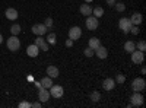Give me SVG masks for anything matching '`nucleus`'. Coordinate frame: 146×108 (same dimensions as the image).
I'll use <instances>...</instances> for the list:
<instances>
[{"mask_svg": "<svg viewBox=\"0 0 146 108\" xmlns=\"http://www.w3.org/2000/svg\"><path fill=\"white\" fill-rule=\"evenodd\" d=\"M145 102V97L142 95V92H133V95L130 97V105L131 107H142Z\"/></svg>", "mask_w": 146, "mask_h": 108, "instance_id": "nucleus-1", "label": "nucleus"}, {"mask_svg": "<svg viewBox=\"0 0 146 108\" xmlns=\"http://www.w3.org/2000/svg\"><path fill=\"white\" fill-rule=\"evenodd\" d=\"M7 48H9V51H13V53L21 48V41H19V38L16 37V35H12V37L7 40Z\"/></svg>", "mask_w": 146, "mask_h": 108, "instance_id": "nucleus-2", "label": "nucleus"}, {"mask_svg": "<svg viewBox=\"0 0 146 108\" xmlns=\"http://www.w3.org/2000/svg\"><path fill=\"white\" fill-rule=\"evenodd\" d=\"M145 88H146V82H145L143 78H136L135 80L131 82L133 92H142V91H145Z\"/></svg>", "mask_w": 146, "mask_h": 108, "instance_id": "nucleus-3", "label": "nucleus"}, {"mask_svg": "<svg viewBox=\"0 0 146 108\" xmlns=\"http://www.w3.org/2000/svg\"><path fill=\"white\" fill-rule=\"evenodd\" d=\"M48 91H50V95L53 98H62L64 95V89L60 85H51L50 88H48Z\"/></svg>", "mask_w": 146, "mask_h": 108, "instance_id": "nucleus-4", "label": "nucleus"}, {"mask_svg": "<svg viewBox=\"0 0 146 108\" xmlns=\"http://www.w3.org/2000/svg\"><path fill=\"white\" fill-rule=\"evenodd\" d=\"M31 31H32V34H34V35H36V37H40V35L42 37L44 34H47L48 28L44 25V23H35V25H32Z\"/></svg>", "mask_w": 146, "mask_h": 108, "instance_id": "nucleus-5", "label": "nucleus"}, {"mask_svg": "<svg viewBox=\"0 0 146 108\" xmlns=\"http://www.w3.org/2000/svg\"><path fill=\"white\" fill-rule=\"evenodd\" d=\"M85 25H86V28L89 31H95L96 28H98L100 22H98V18H95L94 15L92 16H86V21H85Z\"/></svg>", "mask_w": 146, "mask_h": 108, "instance_id": "nucleus-6", "label": "nucleus"}, {"mask_svg": "<svg viewBox=\"0 0 146 108\" xmlns=\"http://www.w3.org/2000/svg\"><path fill=\"white\" fill-rule=\"evenodd\" d=\"M118 28L123 31L124 34H129L130 32V28H131V22L129 18H121L118 21Z\"/></svg>", "mask_w": 146, "mask_h": 108, "instance_id": "nucleus-7", "label": "nucleus"}, {"mask_svg": "<svg viewBox=\"0 0 146 108\" xmlns=\"http://www.w3.org/2000/svg\"><path fill=\"white\" fill-rule=\"evenodd\" d=\"M130 54H131V62L135 64H142L143 63V60H145V53L143 51L135 50V51H131Z\"/></svg>", "mask_w": 146, "mask_h": 108, "instance_id": "nucleus-8", "label": "nucleus"}, {"mask_svg": "<svg viewBox=\"0 0 146 108\" xmlns=\"http://www.w3.org/2000/svg\"><path fill=\"white\" fill-rule=\"evenodd\" d=\"M82 37V29L79 27H72L69 29V38L73 40V41H78L79 38Z\"/></svg>", "mask_w": 146, "mask_h": 108, "instance_id": "nucleus-9", "label": "nucleus"}, {"mask_svg": "<svg viewBox=\"0 0 146 108\" xmlns=\"http://www.w3.org/2000/svg\"><path fill=\"white\" fill-rule=\"evenodd\" d=\"M35 44L38 45V48H40V51H48V48H50V44H48L41 35L40 37H36L35 38Z\"/></svg>", "mask_w": 146, "mask_h": 108, "instance_id": "nucleus-10", "label": "nucleus"}, {"mask_svg": "<svg viewBox=\"0 0 146 108\" xmlns=\"http://www.w3.org/2000/svg\"><path fill=\"white\" fill-rule=\"evenodd\" d=\"M50 91L48 89H45V88H41V89H38V99H40V102H47L48 99H50Z\"/></svg>", "mask_w": 146, "mask_h": 108, "instance_id": "nucleus-11", "label": "nucleus"}, {"mask_svg": "<svg viewBox=\"0 0 146 108\" xmlns=\"http://www.w3.org/2000/svg\"><path fill=\"white\" fill-rule=\"evenodd\" d=\"M27 54H28L29 57H38V54H40L38 45H36L35 42L31 44V45H28V47H27Z\"/></svg>", "mask_w": 146, "mask_h": 108, "instance_id": "nucleus-12", "label": "nucleus"}, {"mask_svg": "<svg viewBox=\"0 0 146 108\" xmlns=\"http://www.w3.org/2000/svg\"><path fill=\"white\" fill-rule=\"evenodd\" d=\"M94 53H95V56H96V57L101 58V60H104V58H107V57H108V50L105 48V47H102V45H100L98 48H95V50H94Z\"/></svg>", "mask_w": 146, "mask_h": 108, "instance_id": "nucleus-13", "label": "nucleus"}, {"mask_svg": "<svg viewBox=\"0 0 146 108\" xmlns=\"http://www.w3.org/2000/svg\"><path fill=\"white\" fill-rule=\"evenodd\" d=\"M102 88H104L105 91H113V89L115 88V80L111 79V78L104 79V82H102Z\"/></svg>", "mask_w": 146, "mask_h": 108, "instance_id": "nucleus-14", "label": "nucleus"}, {"mask_svg": "<svg viewBox=\"0 0 146 108\" xmlns=\"http://www.w3.org/2000/svg\"><path fill=\"white\" fill-rule=\"evenodd\" d=\"M47 76H50L51 79L58 78V76H60V70H58V67H56V66H48V67H47Z\"/></svg>", "mask_w": 146, "mask_h": 108, "instance_id": "nucleus-15", "label": "nucleus"}, {"mask_svg": "<svg viewBox=\"0 0 146 108\" xmlns=\"http://www.w3.org/2000/svg\"><path fill=\"white\" fill-rule=\"evenodd\" d=\"M79 12H80L83 16H91L92 15V7H91L89 3H83V5H80Z\"/></svg>", "mask_w": 146, "mask_h": 108, "instance_id": "nucleus-16", "label": "nucleus"}, {"mask_svg": "<svg viewBox=\"0 0 146 108\" xmlns=\"http://www.w3.org/2000/svg\"><path fill=\"white\" fill-rule=\"evenodd\" d=\"M5 15H6V18L9 21H15V19H18V10L13 9V7H7L6 12H5Z\"/></svg>", "mask_w": 146, "mask_h": 108, "instance_id": "nucleus-17", "label": "nucleus"}, {"mask_svg": "<svg viewBox=\"0 0 146 108\" xmlns=\"http://www.w3.org/2000/svg\"><path fill=\"white\" fill-rule=\"evenodd\" d=\"M130 22H131V25H140L142 21H143V16L142 13H139V12H135V13L131 15V18H129Z\"/></svg>", "mask_w": 146, "mask_h": 108, "instance_id": "nucleus-18", "label": "nucleus"}, {"mask_svg": "<svg viewBox=\"0 0 146 108\" xmlns=\"http://www.w3.org/2000/svg\"><path fill=\"white\" fill-rule=\"evenodd\" d=\"M101 45V41L96 38V37H92V38H89V41H88V47L89 48H92V50H95V48H98V47Z\"/></svg>", "mask_w": 146, "mask_h": 108, "instance_id": "nucleus-19", "label": "nucleus"}, {"mask_svg": "<svg viewBox=\"0 0 146 108\" xmlns=\"http://www.w3.org/2000/svg\"><path fill=\"white\" fill-rule=\"evenodd\" d=\"M136 50V42L135 41H126V44H124V51L126 53H131V51H135Z\"/></svg>", "mask_w": 146, "mask_h": 108, "instance_id": "nucleus-20", "label": "nucleus"}, {"mask_svg": "<svg viewBox=\"0 0 146 108\" xmlns=\"http://www.w3.org/2000/svg\"><path fill=\"white\" fill-rule=\"evenodd\" d=\"M40 82H41V86H42V88H45V89H48V88H50V86L53 85V79H51L50 76H45V78H42Z\"/></svg>", "mask_w": 146, "mask_h": 108, "instance_id": "nucleus-21", "label": "nucleus"}, {"mask_svg": "<svg viewBox=\"0 0 146 108\" xmlns=\"http://www.w3.org/2000/svg\"><path fill=\"white\" fill-rule=\"evenodd\" d=\"M104 13H105V12H104V9L101 7V6H96V7H94L92 9V15L95 16V18H102L104 16Z\"/></svg>", "mask_w": 146, "mask_h": 108, "instance_id": "nucleus-22", "label": "nucleus"}, {"mask_svg": "<svg viewBox=\"0 0 146 108\" xmlns=\"http://www.w3.org/2000/svg\"><path fill=\"white\" fill-rule=\"evenodd\" d=\"M45 41H47L48 44H53V45H54V44L57 42V35H56L54 32H50V34L47 35V38H45Z\"/></svg>", "mask_w": 146, "mask_h": 108, "instance_id": "nucleus-23", "label": "nucleus"}, {"mask_svg": "<svg viewBox=\"0 0 146 108\" xmlns=\"http://www.w3.org/2000/svg\"><path fill=\"white\" fill-rule=\"evenodd\" d=\"M89 98H91V101H92V102H98V101L101 99V93H100L98 91H94V92H91Z\"/></svg>", "mask_w": 146, "mask_h": 108, "instance_id": "nucleus-24", "label": "nucleus"}, {"mask_svg": "<svg viewBox=\"0 0 146 108\" xmlns=\"http://www.w3.org/2000/svg\"><path fill=\"white\" fill-rule=\"evenodd\" d=\"M114 7H115V10L118 12V13H121V12H124V10H126V5H124V3H121V2H115Z\"/></svg>", "mask_w": 146, "mask_h": 108, "instance_id": "nucleus-25", "label": "nucleus"}, {"mask_svg": "<svg viewBox=\"0 0 146 108\" xmlns=\"http://www.w3.org/2000/svg\"><path fill=\"white\" fill-rule=\"evenodd\" d=\"M10 32H12V35H19V34H21V25H18V23H15V25H12Z\"/></svg>", "mask_w": 146, "mask_h": 108, "instance_id": "nucleus-26", "label": "nucleus"}, {"mask_svg": "<svg viewBox=\"0 0 146 108\" xmlns=\"http://www.w3.org/2000/svg\"><path fill=\"white\" fill-rule=\"evenodd\" d=\"M124 82H126V76L121 75V73H117V76H115V83L121 85V83H124Z\"/></svg>", "mask_w": 146, "mask_h": 108, "instance_id": "nucleus-27", "label": "nucleus"}, {"mask_svg": "<svg viewBox=\"0 0 146 108\" xmlns=\"http://www.w3.org/2000/svg\"><path fill=\"white\" fill-rule=\"evenodd\" d=\"M136 50H139V51H143V53H145V50H146V42H145L143 40L137 42V45H136Z\"/></svg>", "mask_w": 146, "mask_h": 108, "instance_id": "nucleus-28", "label": "nucleus"}, {"mask_svg": "<svg viewBox=\"0 0 146 108\" xmlns=\"http://www.w3.org/2000/svg\"><path fill=\"white\" fill-rule=\"evenodd\" d=\"M83 54L86 56V57H92V56H95L94 50H92V48H89V47H86V48L83 50Z\"/></svg>", "mask_w": 146, "mask_h": 108, "instance_id": "nucleus-29", "label": "nucleus"}, {"mask_svg": "<svg viewBox=\"0 0 146 108\" xmlns=\"http://www.w3.org/2000/svg\"><path fill=\"white\" fill-rule=\"evenodd\" d=\"M130 32H131L133 35H137V34L140 32V28H139V25H131V28H130Z\"/></svg>", "mask_w": 146, "mask_h": 108, "instance_id": "nucleus-30", "label": "nucleus"}, {"mask_svg": "<svg viewBox=\"0 0 146 108\" xmlns=\"http://www.w3.org/2000/svg\"><path fill=\"white\" fill-rule=\"evenodd\" d=\"M44 25H45L47 28H53L54 22H53V19H51V18H47V19L44 21Z\"/></svg>", "mask_w": 146, "mask_h": 108, "instance_id": "nucleus-31", "label": "nucleus"}, {"mask_svg": "<svg viewBox=\"0 0 146 108\" xmlns=\"http://www.w3.org/2000/svg\"><path fill=\"white\" fill-rule=\"evenodd\" d=\"M19 108H31V102H28V101H22V102L19 104Z\"/></svg>", "mask_w": 146, "mask_h": 108, "instance_id": "nucleus-32", "label": "nucleus"}, {"mask_svg": "<svg viewBox=\"0 0 146 108\" xmlns=\"http://www.w3.org/2000/svg\"><path fill=\"white\" fill-rule=\"evenodd\" d=\"M73 44H75V41H73V40H66V47H67V48H70V47H73Z\"/></svg>", "mask_w": 146, "mask_h": 108, "instance_id": "nucleus-33", "label": "nucleus"}, {"mask_svg": "<svg viewBox=\"0 0 146 108\" xmlns=\"http://www.w3.org/2000/svg\"><path fill=\"white\" fill-rule=\"evenodd\" d=\"M41 105H42V102H40V101L38 102H32L31 104V108H41Z\"/></svg>", "mask_w": 146, "mask_h": 108, "instance_id": "nucleus-34", "label": "nucleus"}, {"mask_svg": "<svg viewBox=\"0 0 146 108\" xmlns=\"http://www.w3.org/2000/svg\"><path fill=\"white\" fill-rule=\"evenodd\" d=\"M105 2H107V5H108V6H111V7H113V6L115 5L117 0H105Z\"/></svg>", "mask_w": 146, "mask_h": 108, "instance_id": "nucleus-35", "label": "nucleus"}, {"mask_svg": "<svg viewBox=\"0 0 146 108\" xmlns=\"http://www.w3.org/2000/svg\"><path fill=\"white\" fill-rule=\"evenodd\" d=\"M35 86L38 88V89H41V88H42V86H41V82H35Z\"/></svg>", "mask_w": 146, "mask_h": 108, "instance_id": "nucleus-36", "label": "nucleus"}, {"mask_svg": "<svg viewBox=\"0 0 146 108\" xmlns=\"http://www.w3.org/2000/svg\"><path fill=\"white\" fill-rule=\"evenodd\" d=\"M140 73H142V75H145V73H146V69H145V67H142V70H140Z\"/></svg>", "mask_w": 146, "mask_h": 108, "instance_id": "nucleus-37", "label": "nucleus"}, {"mask_svg": "<svg viewBox=\"0 0 146 108\" xmlns=\"http://www.w3.org/2000/svg\"><path fill=\"white\" fill-rule=\"evenodd\" d=\"M94 0H85V3H92Z\"/></svg>", "mask_w": 146, "mask_h": 108, "instance_id": "nucleus-38", "label": "nucleus"}, {"mask_svg": "<svg viewBox=\"0 0 146 108\" xmlns=\"http://www.w3.org/2000/svg\"><path fill=\"white\" fill-rule=\"evenodd\" d=\"M3 42V37H2V34H0V44Z\"/></svg>", "mask_w": 146, "mask_h": 108, "instance_id": "nucleus-39", "label": "nucleus"}]
</instances>
